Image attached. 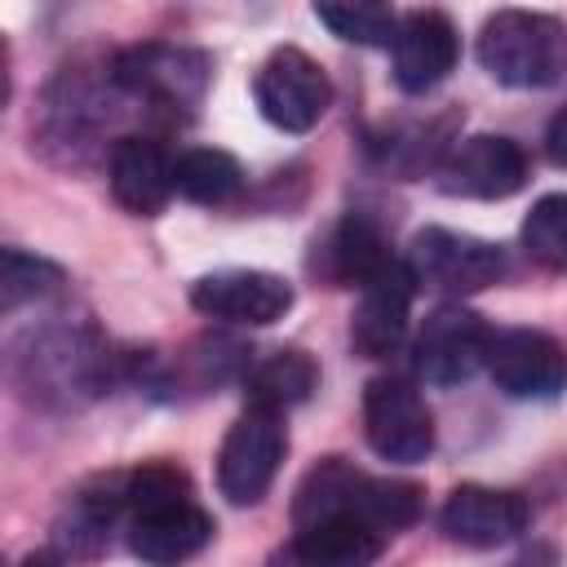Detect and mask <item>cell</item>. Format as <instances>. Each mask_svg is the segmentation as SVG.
Returning <instances> with one entry per match:
<instances>
[{
	"label": "cell",
	"mask_w": 567,
	"mask_h": 567,
	"mask_svg": "<svg viewBox=\"0 0 567 567\" xmlns=\"http://www.w3.org/2000/svg\"><path fill=\"white\" fill-rule=\"evenodd\" d=\"M412 297H416V279L408 270L403 257H394L390 266H381L354 301L350 315V346L363 359H385L399 350L403 332H408V315H412Z\"/></svg>",
	"instance_id": "4fadbf2b"
},
{
	"label": "cell",
	"mask_w": 567,
	"mask_h": 567,
	"mask_svg": "<svg viewBox=\"0 0 567 567\" xmlns=\"http://www.w3.org/2000/svg\"><path fill=\"white\" fill-rule=\"evenodd\" d=\"M115 84L124 89V97L146 102V111H190L204 89H208V58L182 44H133L124 53H115L111 62Z\"/></svg>",
	"instance_id": "277c9868"
},
{
	"label": "cell",
	"mask_w": 567,
	"mask_h": 567,
	"mask_svg": "<svg viewBox=\"0 0 567 567\" xmlns=\"http://www.w3.org/2000/svg\"><path fill=\"white\" fill-rule=\"evenodd\" d=\"M252 97H257V111L266 124H275L284 133H310L332 102V84L310 53H301L297 44H279L257 66Z\"/></svg>",
	"instance_id": "8992f818"
},
{
	"label": "cell",
	"mask_w": 567,
	"mask_h": 567,
	"mask_svg": "<svg viewBox=\"0 0 567 567\" xmlns=\"http://www.w3.org/2000/svg\"><path fill=\"white\" fill-rule=\"evenodd\" d=\"M403 261H408L416 288H434V292L456 297V301L501 284V275H505L501 244L465 235V230H447V226L416 230V239H412Z\"/></svg>",
	"instance_id": "3957f363"
},
{
	"label": "cell",
	"mask_w": 567,
	"mask_h": 567,
	"mask_svg": "<svg viewBox=\"0 0 567 567\" xmlns=\"http://www.w3.org/2000/svg\"><path fill=\"white\" fill-rule=\"evenodd\" d=\"M390 261H394V252L385 248L381 230L354 213L346 221H337L323 235V244H315V270L337 288H363Z\"/></svg>",
	"instance_id": "d6986e66"
},
{
	"label": "cell",
	"mask_w": 567,
	"mask_h": 567,
	"mask_svg": "<svg viewBox=\"0 0 567 567\" xmlns=\"http://www.w3.org/2000/svg\"><path fill=\"white\" fill-rule=\"evenodd\" d=\"M368 447L390 465H416L434 452V416L421 390L403 377H372L363 390Z\"/></svg>",
	"instance_id": "ba28073f"
},
{
	"label": "cell",
	"mask_w": 567,
	"mask_h": 567,
	"mask_svg": "<svg viewBox=\"0 0 567 567\" xmlns=\"http://www.w3.org/2000/svg\"><path fill=\"white\" fill-rule=\"evenodd\" d=\"M478 62L496 84L545 89L567 71V22L532 9H501L478 31Z\"/></svg>",
	"instance_id": "7a4b0ae2"
},
{
	"label": "cell",
	"mask_w": 567,
	"mask_h": 567,
	"mask_svg": "<svg viewBox=\"0 0 567 567\" xmlns=\"http://www.w3.org/2000/svg\"><path fill=\"white\" fill-rule=\"evenodd\" d=\"M434 177L439 190L452 199H509L527 182V155L514 137L474 133L443 151Z\"/></svg>",
	"instance_id": "30bf717a"
},
{
	"label": "cell",
	"mask_w": 567,
	"mask_h": 567,
	"mask_svg": "<svg viewBox=\"0 0 567 567\" xmlns=\"http://www.w3.org/2000/svg\"><path fill=\"white\" fill-rule=\"evenodd\" d=\"M456 58H461V40L447 13L412 9L408 18H399L390 40V62H394V84L403 93H430L452 75Z\"/></svg>",
	"instance_id": "9a60e30c"
},
{
	"label": "cell",
	"mask_w": 567,
	"mask_h": 567,
	"mask_svg": "<svg viewBox=\"0 0 567 567\" xmlns=\"http://www.w3.org/2000/svg\"><path fill=\"white\" fill-rule=\"evenodd\" d=\"M315 385H319V368L306 350H275V354H266L248 368L244 399H248V408L288 412V408L306 403Z\"/></svg>",
	"instance_id": "ffe728a7"
},
{
	"label": "cell",
	"mask_w": 567,
	"mask_h": 567,
	"mask_svg": "<svg viewBox=\"0 0 567 567\" xmlns=\"http://www.w3.org/2000/svg\"><path fill=\"white\" fill-rule=\"evenodd\" d=\"M527 518H532V509L518 492L483 487V483H461L439 509V527L447 532V540H456L465 549L509 545L514 536L527 532Z\"/></svg>",
	"instance_id": "5bb4252c"
},
{
	"label": "cell",
	"mask_w": 567,
	"mask_h": 567,
	"mask_svg": "<svg viewBox=\"0 0 567 567\" xmlns=\"http://www.w3.org/2000/svg\"><path fill=\"white\" fill-rule=\"evenodd\" d=\"M545 155L558 164V168H567V106L549 120V128H545Z\"/></svg>",
	"instance_id": "d4e9b609"
},
{
	"label": "cell",
	"mask_w": 567,
	"mask_h": 567,
	"mask_svg": "<svg viewBox=\"0 0 567 567\" xmlns=\"http://www.w3.org/2000/svg\"><path fill=\"white\" fill-rule=\"evenodd\" d=\"M425 492L408 478H372L346 456H323L292 496V523L310 527L319 518H359L381 536H394L416 523Z\"/></svg>",
	"instance_id": "6da1fadb"
},
{
	"label": "cell",
	"mask_w": 567,
	"mask_h": 567,
	"mask_svg": "<svg viewBox=\"0 0 567 567\" xmlns=\"http://www.w3.org/2000/svg\"><path fill=\"white\" fill-rule=\"evenodd\" d=\"M315 18L350 44H368V49H390L399 18L385 4H363V0H337V4H315Z\"/></svg>",
	"instance_id": "cb8c5ba5"
},
{
	"label": "cell",
	"mask_w": 567,
	"mask_h": 567,
	"mask_svg": "<svg viewBox=\"0 0 567 567\" xmlns=\"http://www.w3.org/2000/svg\"><path fill=\"white\" fill-rule=\"evenodd\" d=\"M288 452V425L284 412H266V408H248L221 439L217 452V487L230 505H257Z\"/></svg>",
	"instance_id": "5b68a950"
},
{
	"label": "cell",
	"mask_w": 567,
	"mask_h": 567,
	"mask_svg": "<svg viewBox=\"0 0 567 567\" xmlns=\"http://www.w3.org/2000/svg\"><path fill=\"white\" fill-rule=\"evenodd\" d=\"M385 540L390 536L359 518H319L310 527H297V536L279 554V567H372Z\"/></svg>",
	"instance_id": "ac0fdd59"
},
{
	"label": "cell",
	"mask_w": 567,
	"mask_h": 567,
	"mask_svg": "<svg viewBox=\"0 0 567 567\" xmlns=\"http://www.w3.org/2000/svg\"><path fill=\"white\" fill-rule=\"evenodd\" d=\"M173 190L190 204H204V208H217V204H230L239 190H244V168L230 151H217V146H190L173 159Z\"/></svg>",
	"instance_id": "44dd1931"
},
{
	"label": "cell",
	"mask_w": 567,
	"mask_h": 567,
	"mask_svg": "<svg viewBox=\"0 0 567 567\" xmlns=\"http://www.w3.org/2000/svg\"><path fill=\"white\" fill-rule=\"evenodd\" d=\"M487 377L509 399H558L567 390V346L540 328H501L487 341Z\"/></svg>",
	"instance_id": "8fae6325"
},
{
	"label": "cell",
	"mask_w": 567,
	"mask_h": 567,
	"mask_svg": "<svg viewBox=\"0 0 567 567\" xmlns=\"http://www.w3.org/2000/svg\"><path fill=\"white\" fill-rule=\"evenodd\" d=\"M106 177H111V195L124 213L133 217H155L164 213L168 195H173V159L168 151L146 137V133H124L111 142V159H106Z\"/></svg>",
	"instance_id": "e0dca14e"
},
{
	"label": "cell",
	"mask_w": 567,
	"mask_h": 567,
	"mask_svg": "<svg viewBox=\"0 0 567 567\" xmlns=\"http://www.w3.org/2000/svg\"><path fill=\"white\" fill-rule=\"evenodd\" d=\"M66 284L62 266L35 257V252H22V248H4L0 252V310L13 315L18 306L27 301H40V297H53L58 288Z\"/></svg>",
	"instance_id": "603a6c76"
},
{
	"label": "cell",
	"mask_w": 567,
	"mask_h": 567,
	"mask_svg": "<svg viewBox=\"0 0 567 567\" xmlns=\"http://www.w3.org/2000/svg\"><path fill=\"white\" fill-rule=\"evenodd\" d=\"M190 306L208 319L221 323H244V328H266L292 310V284L275 270H213L195 279Z\"/></svg>",
	"instance_id": "7c38bea8"
},
{
	"label": "cell",
	"mask_w": 567,
	"mask_h": 567,
	"mask_svg": "<svg viewBox=\"0 0 567 567\" xmlns=\"http://www.w3.org/2000/svg\"><path fill=\"white\" fill-rule=\"evenodd\" d=\"M213 540V518L190 501H164L128 518V549L146 567H182Z\"/></svg>",
	"instance_id": "2e32d148"
},
{
	"label": "cell",
	"mask_w": 567,
	"mask_h": 567,
	"mask_svg": "<svg viewBox=\"0 0 567 567\" xmlns=\"http://www.w3.org/2000/svg\"><path fill=\"white\" fill-rule=\"evenodd\" d=\"M523 248L540 270L567 275V190L540 195L523 217Z\"/></svg>",
	"instance_id": "7402d4cb"
},
{
	"label": "cell",
	"mask_w": 567,
	"mask_h": 567,
	"mask_svg": "<svg viewBox=\"0 0 567 567\" xmlns=\"http://www.w3.org/2000/svg\"><path fill=\"white\" fill-rule=\"evenodd\" d=\"M115 354L93 346L80 332H40L31 337V350L13 359L18 381L31 390V399H75V394H97L111 381Z\"/></svg>",
	"instance_id": "52a82bcc"
},
{
	"label": "cell",
	"mask_w": 567,
	"mask_h": 567,
	"mask_svg": "<svg viewBox=\"0 0 567 567\" xmlns=\"http://www.w3.org/2000/svg\"><path fill=\"white\" fill-rule=\"evenodd\" d=\"M18 567H62V558H58L53 549H35V554H27Z\"/></svg>",
	"instance_id": "484cf974"
},
{
	"label": "cell",
	"mask_w": 567,
	"mask_h": 567,
	"mask_svg": "<svg viewBox=\"0 0 567 567\" xmlns=\"http://www.w3.org/2000/svg\"><path fill=\"white\" fill-rule=\"evenodd\" d=\"M487 341L492 328L483 315H474L461 301H443L425 315L416 346H412V368L430 385H461L487 363Z\"/></svg>",
	"instance_id": "9c48e42d"
}]
</instances>
